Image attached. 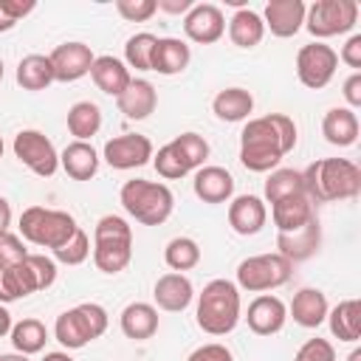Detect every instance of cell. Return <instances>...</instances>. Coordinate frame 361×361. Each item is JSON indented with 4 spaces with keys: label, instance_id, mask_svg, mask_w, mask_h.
Listing matches in <instances>:
<instances>
[{
    "label": "cell",
    "instance_id": "6da1fadb",
    "mask_svg": "<svg viewBox=\"0 0 361 361\" xmlns=\"http://www.w3.org/2000/svg\"><path fill=\"white\" fill-rule=\"evenodd\" d=\"M296 147V124L285 113L248 118L240 133V164L248 172H274Z\"/></svg>",
    "mask_w": 361,
    "mask_h": 361
},
{
    "label": "cell",
    "instance_id": "7a4b0ae2",
    "mask_svg": "<svg viewBox=\"0 0 361 361\" xmlns=\"http://www.w3.org/2000/svg\"><path fill=\"white\" fill-rule=\"evenodd\" d=\"M305 195L313 203L353 200L361 192V169L347 158H322L302 169Z\"/></svg>",
    "mask_w": 361,
    "mask_h": 361
},
{
    "label": "cell",
    "instance_id": "3957f363",
    "mask_svg": "<svg viewBox=\"0 0 361 361\" xmlns=\"http://www.w3.org/2000/svg\"><path fill=\"white\" fill-rule=\"evenodd\" d=\"M243 319L240 288L231 279H212L197 293L195 322L209 336H228Z\"/></svg>",
    "mask_w": 361,
    "mask_h": 361
},
{
    "label": "cell",
    "instance_id": "277c9868",
    "mask_svg": "<svg viewBox=\"0 0 361 361\" xmlns=\"http://www.w3.org/2000/svg\"><path fill=\"white\" fill-rule=\"evenodd\" d=\"M118 200H121L124 212L141 226H161L169 220V214L175 209L172 189L161 180H144V178L127 180L118 192Z\"/></svg>",
    "mask_w": 361,
    "mask_h": 361
},
{
    "label": "cell",
    "instance_id": "5b68a950",
    "mask_svg": "<svg viewBox=\"0 0 361 361\" xmlns=\"http://www.w3.org/2000/svg\"><path fill=\"white\" fill-rule=\"evenodd\" d=\"M133 259V226L118 214L99 217L93 228V262L102 274H121Z\"/></svg>",
    "mask_w": 361,
    "mask_h": 361
},
{
    "label": "cell",
    "instance_id": "8992f818",
    "mask_svg": "<svg viewBox=\"0 0 361 361\" xmlns=\"http://www.w3.org/2000/svg\"><path fill=\"white\" fill-rule=\"evenodd\" d=\"M107 310L99 302H82L65 313L56 316L54 322V338L65 350H82L90 341L102 338L107 330Z\"/></svg>",
    "mask_w": 361,
    "mask_h": 361
},
{
    "label": "cell",
    "instance_id": "52a82bcc",
    "mask_svg": "<svg viewBox=\"0 0 361 361\" xmlns=\"http://www.w3.org/2000/svg\"><path fill=\"white\" fill-rule=\"evenodd\" d=\"M20 237L31 245L39 248H59L62 243H68L73 237V231L79 228L73 214L62 212V209H45V206H28L20 214Z\"/></svg>",
    "mask_w": 361,
    "mask_h": 361
},
{
    "label": "cell",
    "instance_id": "ba28073f",
    "mask_svg": "<svg viewBox=\"0 0 361 361\" xmlns=\"http://www.w3.org/2000/svg\"><path fill=\"white\" fill-rule=\"evenodd\" d=\"M358 23L355 0H316L305 11V28L316 42L338 34H350Z\"/></svg>",
    "mask_w": 361,
    "mask_h": 361
},
{
    "label": "cell",
    "instance_id": "9c48e42d",
    "mask_svg": "<svg viewBox=\"0 0 361 361\" xmlns=\"http://www.w3.org/2000/svg\"><path fill=\"white\" fill-rule=\"evenodd\" d=\"M293 274V265L279 257L276 251L274 254H254V257H245L240 265H237V288L248 290V293H265V290H274V288H282Z\"/></svg>",
    "mask_w": 361,
    "mask_h": 361
},
{
    "label": "cell",
    "instance_id": "30bf717a",
    "mask_svg": "<svg viewBox=\"0 0 361 361\" xmlns=\"http://www.w3.org/2000/svg\"><path fill=\"white\" fill-rule=\"evenodd\" d=\"M3 276H6L8 299L17 302V299H25V296L54 285V279H56V259H51L45 254H28L25 259L3 268Z\"/></svg>",
    "mask_w": 361,
    "mask_h": 361
},
{
    "label": "cell",
    "instance_id": "8fae6325",
    "mask_svg": "<svg viewBox=\"0 0 361 361\" xmlns=\"http://www.w3.org/2000/svg\"><path fill=\"white\" fill-rule=\"evenodd\" d=\"M14 158L39 178H51L59 169V152L54 141L39 130H20L11 141Z\"/></svg>",
    "mask_w": 361,
    "mask_h": 361
},
{
    "label": "cell",
    "instance_id": "7c38bea8",
    "mask_svg": "<svg viewBox=\"0 0 361 361\" xmlns=\"http://www.w3.org/2000/svg\"><path fill=\"white\" fill-rule=\"evenodd\" d=\"M336 68H338V54L324 42L313 39V42L302 45L296 54V76L310 90L327 87L330 79L336 76Z\"/></svg>",
    "mask_w": 361,
    "mask_h": 361
},
{
    "label": "cell",
    "instance_id": "4fadbf2b",
    "mask_svg": "<svg viewBox=\"0 0 361 361\" xmlns=\"http://www.w3.org/2000/svg\"><path fill=\"white\" fill-rule=\"evenodd\" d=\"M152 152H155V147L147 135L124 133V135H113L110 141H104L102 158L113 169H138V166L152 161Z\"/></svg>",
    "mask_w": 361,
    "mask_h": 361
},
{
    "label": "cell",
    "instance_id": "5bb4252c",
    "mask_svg": "<svg viewBox=\"0 0 361 361\" xmlns=\"http://www.w3.org/2000/svg\"><path fill=\"white\" fill-rule=\"evenodd\" d=\"M183 34L186 39L197 45H212L226 34V17L223 8L214 3H195L183 14Z\"/></svg>",
    "mask_w": 361,
    "mask_h": 361
},
{
    "label": "cell",
    "instance_id": "9a60e30c",
    "mask_svg": "<svg viewBox=\"0 0 361 361\" xmlns=\"http://www.w3.org/2000/svg\"><path fill=\"white\" fill-rule=\"evenodd\" d=\"M51 68H54V82H79L82 76L90 73V65H93V51L90 45L85 42H62L56 45L51 54Z\"/></svg>",
    "mask_w": 361,
    "mask_h": 361
},
{
    "label": "cell",
    "instance_id": "2e32d148",
    "mask_svg": "<svg viewBox=\"0 0 361 361\" xmlns=\"http://www.w3.org/2000/svg\"><path fill=\"white\" fill-rule=\"evenodd\" d=\"M305 11H307V6L302 0H268L265 11L259 17L274 37L288 39L305 28Z\"/></svg>",
    "mask_w": 361,
    "mask_h": 361
},
{
    "label": "cell",
    "instance_id": "e0dca14e",
    "mask_svg": "<svg viewBox=\"0 0 361 361\" xmlns=\"http://www.w3.org/2000/svg\"><path fill=\"white\" fill-rule=\"evenodd\" d=\"M245 322H248V330L257 333V336H274L285 327L288 322V307L279 296L274 293H259L257 299H251L248 310H245Z\"/></svg>",
    "mask_w": 361,
    "mask_h": 361
},
{
    "label": "cell",
    "instance_id": "ac0fdd59",
    "mask_svg": "<svg viewBox=\"0 0 361 361\" xmlns=\"http://www.w3.org/2000/svg\"><path fill=\"white\" fill-rule=\"evenodd\" d=\"M152 299H155V307H161L166 313H183L195 299V285L186 274L169 271V274L155 279Z\"/></svg>",
    "mask_w": 361,
    "mask_h": 361
},
{
    "label": "cell",
    "instance_id": "d6986e66",
    "mask_svg": "<svg viewBox=\"0 0 361 361\" xmlns=\"http://www.w3.org/2000/svg\"><path fill=\"white\" fill-rule=\"evenodd\" d=\"M265 220H268V209H265L262 197H257V195L231 197V203H228V226H231L234 234H240V237L259 234Z\"/></svg>",
    "mask_w": 361,
    "mask_h": 361
},
{
    "label": "cell",
    "instance_id": "ffe728a7",
    "mask_svg": "<svg viewBox=\"0 0 361 361\" xmlns=\"http://www.w3.org/2000/svg\"><path fill=\"white\" fill-rule=\"evenodd\" d=\"M319 245H322V226H319L316 217L310 223H305L302 228H296V231L276 234V254L285 257L290 265L310 259L319 251Z\"/></svg>",
    "mask_w": 361,
    "mask_h": 361
},
{
    "label": "cell",
    "instance_id": "44dd1931",
    "mask_svg": "<svg viewBox=\"0 0 361 361\" xmlns=\"http://www.w3.org/2000/svg\"><path fill=\"white\" fill-rule=\"evenodd\" d=\"M192 189L195 195L203 200V203H228L234 197V178L228 169L223 166H214V164H206L200 169H195V180H192Z\"/></svg>",
    "mask_w": 361,
    "mask_h": 361
},
{
    "label": "cell",
    "instance_id": "7402d4cb",
    "mask_svg": "<svg viewBox=\"0 0 361 361\" xmlns=\"http://www.w3.org/2000/svg\"><path fill=\"white\" fill-rule=\"evenodd\" d=\"M316 203L302 192V195H290V197H282L276 203H271V220L276 226V234H288V231H296L302 228L305 223H310L316 217Z\"/></svg>",
    "mask_w": 361,
    "mask_h": 361
},
{
    "label": "cell",
    "instance_id": "603a6c76",
    "mask_svg": "<svg viewBox=\"0 0 361 361\" xmlns=\"http://www.w3.org/2000/svg\"><path fill=\"white\" fill-rule=\"evenodd\" d=\"M192 62V48L178 39V37H158L155 48H152V59H149V71L161 73V76H175L183 73Z\"/></svg>",
    "mask_w": 361,
    "mask_h": 361
},
{
    "label": "cell",
    "instance_id": "cb8c5ba5",
    "mask_svg": "<svg viewBox=\"0 0 361 361\" xmlns=\"http://www.w3.org/2000/svg\"><path fill=\"white\" fill-rule=\"evenodd\" d=\"M116 104H118V113H124V118L141 121V118H149L155 113L158 93H155L152 82H147V79H130V85L116 99Z\"/></svg>",
    "mask_w": 361,
    "mask_h": 361
},
{
    "label": "cell",
    "instance_id": "d4e9b609",
    "mask_svg": "<svg viewBox=\"0 0 361 361\" xmlns=\"http://www.w3.org/2000/svg\"><path fill=\"white\" fill-rule=\"evenodd\" d=\"M327 310H330V305H327L324 290H319V288H302V290L293 293L290 307H288V316H293V322L299 327L313 330V327H319L327 319Z\"/></svg>",
    "mask_w": 361,
    "mask_h": 361
},
{
    "label": "cell",
    "instance_id": "484cf974",
    "mask_svg": "<svg viewBox=\"0 0 361 361\" xmlns=\"http://www.w3.org/2000/svg\"><path fill=\"white\" fill-rule=\"evenodd\" d=\"M118 327L127 338L147 341L158 333V307L149 302H130L118 316Z\"/></svg>",
    "mask_w": 361,
    "mask_h": 361
},
{
    "label": "cell",
    "instance_id": "4316f807",
    "mask_svg": "<svg viewBox=\"0 0 361 361\" xmlns=\"http://www.w3.org/2000/svg\"><path fill=\"white\" fill-rule=\"evenodd\" d=\"M90 79H93V85H96L102 93L118 99V96L124 93V87L130 85L133 76H130V68H127L121 59L104 54V56H96V59H93V65H90Z\"/></svg>",
    "mask_w": 361,
    "mask_h": 361
},
{
    "label": "cell",
    "instance_id": "83f0119b",
    "mask_svg": "<svg viewBox=\"0 0 361 361\" xmlns=\"http://www.w3.org/2000/svg\"><path fill=\"white\" fill-rule=\"evenodd\" d=\"M358 116L350 107H330L322 118V135L333 147H353L358 141Z\"/></svg>",
    "mask_w": 361,
    "mask_h": 361
},
{
    "label": "cell",
    "instance_id": "f1b7e54d",
    "mask_svg": "<svg viewBox=\"0 0 361 361\" xmlns=\"http://www.w3.org/2000/svg\"><path fill=\"white\" fill-rule=\"evenodd\" d=\"M59 166L68 172L73 180H90L99 172V152L87 141H71L59 152Z\"/></svg>",
    "mask_w": 361,
    "mask_h": 361
},
{
    "label": "cell",
    "instance_id": "f546056e",
    "mask_svg": "<svg viewBox=\"0 0 361 361\" xmlns=\"http://www.w3.org/2000/svg\"><path fill=\"white\" fill-rule=\"evenodd\" d=\"M212 113L226 124L245 121L254 113V96L245 87H226L212 99Z\"/></svg>",
    "mask_w": 361,
    "mask_h": 361
},
{
    "label": "cell",
    "instance_id": "4dcf8cb0",
    "mask_svg": "<svg viewBox=\"0 0 361 361\" xmlns=\"http://www.w3.org/2000/svg\"><path fill=\"white\" fill-rule=\"evenodd\" d=\"M324 322L330 324V333L338 341L355 344L361 338V302L358 299H341L333 310H327Z\"/></svg>",
    "mask_w": 361,
    "mask_h": 361
},
{
    "label": "cell",
    "instance_id": "1f68e13d",
    "mask_svg": "<svg viewBox=\"0 0 361 361\" xmlns=\"http://www.w3.org/2000/svg\"><path fill=\"white\" fill-rule=\"evenodd\" d=\"M228 37L237 48H257L265 37V23L254 8H237L228 20Z\"/></svg>",
    "mask_w": 361,
    "mask_h": 361
},
{
    "label": "cell",
    "instance_id": "d6a6232c",
    "mask_svg": "<svg viewBox=\"0 0 361 361\" xmlns=\"http://www.w3.org/2000/svg\"><path fill=\"white\" fill-rule=\"evenodd\" d=\"M14 79L23 90H45L54 82V68L45 54H28L17 62Z\"/></svg>",
    "mask_w": 361,
    "mask_h": 361
},
{
    "label": "cell",
    "instance_id": "836d02e7",
    "mask_svg": "<svg viewBox=\"0 0 361 361\" xmlns=\"http://www.w3.org/2000/svg\"><path fill=\"white\" fill-rule=\"evenodd\" d=\"M68 130L76 141H87L102 130V107L90 99H82L71 104L68 110Z\"/></svg>",
    "mask_w": 361,
    "mask_h": 361
},
{
    "label": "cell",
    "instance_id": "e575fe53",
    "mask_svg": "<svg viewBox=\"0 0 361 361\" xmlns=\"http://www.w3.org/2000/svg\"><path fill=\"white\" fill-rule=\"evenodd\" d=\"M11 344H14V353H23V355H37L45 350V341H48V327L39 322V319H20L11 324Z\"/></svg>",
    "mask_w": 361,
    "mask_h": 361
},
{
    "label": "cell",
    "instance_id": "d590c367",
    "mask_svg": "<svg viewBox=\"0 0 361 361\" xmlns=\"http://www.w3.org/2000/svg\"><path fill=\"white\" fill-rule=\"evenodd\" d=\"M305 192V178L299 169H288V166H276L268 178H265V200L268 203H276L282 197H290V195H302Z\"/></svg>",
    "mask_w": 361,
    "mask_h": 361
},
{
    "label": "cell",
    "instance_id": "8d00e7d4",
    "mask_svg": "<svg viewBox=\"0 0 361 361\" xmlns=\"http://www.w3.org/2000/svg\"><path fill=\"white\" fill-rule=\"evenodd\" d=\"M164 262L175 271V274H183V271H192L197 262H200V245L192 240V237H172L164 248Z\"/></svg>",
    "mask_w": 361,
    "mask_h": 361
},
{
    "label": "cell",
    "instance_id": "74e56055",
    "mask_svg": "<svg viewBox=\"0 0 361 361\" xmlns=\"http://www.w3.org/2000/svg\"><path fill=\"white\" fill-rule=\"evenodd\" d=\"M172 147L178 149V155L183 158V164L189 166V172L206 166V158H209V141L197 133H180L172 138Z\"/></svg>",
    "mask_w": 361,
    "mask_h": 361
},
{
    "label": "cell",
    "instance_id": "f35d334b",
    "mask_svg": "<svg viewBox=\"0 0 361 361\" xmlns=\"http://www.w3.org/2000/svg\"><path fill=\"white\" fill-rule=\"evenodd\" d=\"M158 37L149 31H138L127 39L124 45V65L135 68V71H149V59H152V48H155Z\"/></svg>",
    "mask_w": 361,
    "mask_h": 361
},
{
    "label": "cell",
    "instance_id": "ab89813d",
    "mask_svg": "<svg viewBox=\"0 0 361 361\" xmlns=\"http://www.w3.org/2000/svg\"><path fill=\"white\" fill-rule=\"evenodd\" d=\"M149 164H152L155 172H158L161 178H166V180H178V178H183V175H189V166L183 164V158L178 155V149L172 147V141L164 144L158 152H152V161H149Z\"/></svg>",
    "mask_w": 361,
    "mask_h": 361
},
{
    "label": "cell",
    "instance_id": "60d3db41",
    "mask_svg": "<svg viewBox=\"0 0 361 361\" xmlns=\"http://www.w3.org/2000/svg\"><path fill=\"white\" fill-rule=\"evenodd\" d=\"M87 257H90V237L82 228H76L68 243L54 248V259L62 262V265H82Z\"/></svg>",
    "mask_w": 361,
    "mask_h": 361
},
{
    "label": "cell",
    "instance_id": "b9f144b4",
    "mask_svg": "<svg viewBox=\"0 0 361 361\" xmlns=\"http://www.w3.org/2000/svg\"><path fill=\"white\" fill-rule=\"evenodd\" d=\"M293 361H338L336 358V350L327 338H307L299 350H296V358Z\"/></svg>",
    "mask_w": 361,
    "mask_h": 361
},
{
    "label": "cell",
    "instance_id": "7bdbcfd3",
    "mask_svg": "<svg viewBox=\"0 0 361 361\" xmlns=\"http://www.w3.org/2000/svg\"><path fill=\"white\" fill-rule=\"evenodd\" d=\"M116 11L127 23H147L158 8H155V0H116Z\"/></svg>",
    "mask_w": 361,
    "mask_h": 361
},
{
    "label": "cell",
    "instance_id": "ee69618b",
    "mask_svg": "<svg viewBox=\"0 0 361 361\" xmlns=\"http://www.w3.org/2000/svg\"><path fill=\"white\" fill-rule=\"evenodd\" d=\"M25 257H28V251H25V245H23V237H17V234H11V231L0 234V265H3V268L14 265V262H20V259H25Z\"/></svg>",
    "mask_w": 361,
    "mask_h": 361
},
{
    "label": "cell",
    "instance_id": "f6af8a7d",
    "mask_svg": "<svg viewBox=\"0 0 361 361\" xmlns=\"http://www.w3.org/2000/svg\"><path fill=\"white\" fill-rule=\"evenodd\" d=\"M186 361H234V355L226 344L212 341V344H200L197 350H192Z\"/></svg>",
    "mask_w": 361,
    "mask_h": 361
},
{
    "label": "cell",
    "instance_id": "bcb514c9",
    "mask_svg": "<svg viewBox=\"0 0 361 361\" xmlns=\"http://www.w3.org/2000/svg\"><path fill=\"white\" fill-rule=\"evenodd\" d=\"M338 59H341L347 68H353V71H358V68H361V34L347 37V42L341 45Z\"/></svg>",
    "mask_w": 361,
    "mask_h": 361
},
{
    "label": "cell",
    "instance_id": "7dc6e473",
    "mask_svg": "<svg viewBox=\"0 0 361 361\" xmlns=\"http://www.w3.org/2000/svg\"><path fill=\"white\" fill-rule=\"evenodd\" d=\"M341 96H344V102H347L350 110L361 107V71H353V73L344 79V85H341Z\"/></svg>",
    "mask_w": 361,
    "mask_h": 361
},
{
    "label": "cell",
    "instance_id": "c3c4849f",
    "mask_svg": "<svg viewBox=\"0 0 361 361\" xmlns=\"http://www.w3.org/2000/svg\"><path fill=\"white\" fill-rule=\"evenodd\" d=\"M192 6H195V0H155V8L166 11V14H186Z\"/></svg>",
    "mask_w": 361,
    "mask_h": 361
},
{
    "label": "cell",
    "instance_id": "681fc988",
    "mask_svg": "<svg viewBox=\"0 0 361 361\" xmlns=\"http://www.w3.org/2000/svg\"><path fill=\"white\" fill-rule=\"evenodd\" d=\"M11 226V206L6 197H0V234H6Z\"/></svg>",
    "mask_w": 361,
    "mask_h": 361
},
{
    "label": "cell",
    "instance_id": "f907efd6",
    "mask_svg": "<svg viewBox=\"0 0 361 361\" xmlns=\"http://www.w3.org/2000/svg\"><path fill=\"white\" fill-rule=\"evenodd\" d=\"M17 25V20L6 11V6H3V0H0V34H6V31H11Z\"/></svg>",
    "mask_w": 361,
    "mask_h": 361
},
{
    "label": "cell",
    "instance_id": "816d5d0a",
    "mask_svg": "<svg viewBox=\"0 0 361 361\" xmlns=\"http://www.w3.org/2000/svg\"><path fill=\"white\" fill-rule=\"evenodd\" d=\"M11 324H14V322H11V313H8V307H6V305H0V338L11 333Z\"/></svg>",
    "mask_w": 361,
    "mask_h": 361
},
{
    "label": "cell",
    "instance_id": "f5cc1de1",
    "mask_svg": "<svg viewBox=\"0 0 361 361\" xmlns=\"http://www.w3.org/2000/svg\"><path fill=\"white\" fill-rule=\"evenodd\" d=\"M42 361H73V358H71L65 350H54V353H45Z\"/></svg>",
    "mask_w": 361,
    "mask_h": 361
},
{
    "label": "cell",
    "instance_id": "db71d44e",
    "mask_svg": "<svg viewBox=\"0 0 361 361\" xmlns=\"http://www.w3.org/2000/svg\"><path fill=\"white\" fill-rule=\"evenodd\" d=\"M8 290H6V276H3V265H0V305H8Z\"/></svg>",
    "mask_w": 361,
    "mask_h": 361
},
{
    "label": "cell",
    "instance_id": "11a10c76",
    "mask_svg": "<svg viewBox=\"0 0 361 361\" xmlns=\"http://www.w3.org/2000/svg\"><path fill=\"white\" fill-rule=\"evenodd\" d=\"M0 361H31V358L23 353H6V355H0Z\"/></svg>",
    "mask_w": 361,
    "mask_h": 361
},
{
    "label": "cell",
    "instance_id": "9f6ffc18",
    "mask_svg": "<svg viewBox=\"0 0 361 361\" xmlns=\"http://www.w3.org/2000/svg\"><path fill=\"white\" fill-rule=\"evenodd\" d=\"M347 361H361V347H355V350H350V355H347Z\"/></svg>",
    "mask_w": 361,
    "mask_h": 361
},
{
    "label": "cell",
    "instance_id": "6f0895ef",
    "mask_svg": "<svg viewBox=\"0 0 361 361\" xmlns=\"http://www.w3.org/2000/svg\"><path fill=\"white\" fill-rule=\"evenodd\" d=\"M3 149H6V147H3V135H0V158H3Z\"/></svg>",
    "mask_w": 361,
    "mask_h": 361
},
{
    "label": "cell",
    "instance_id": "680465c9",
    "mask_svg": "<svg viewBox=\"0 0 361 361\" xmlns=\"http://www.w3.org/2000/svg\"><path fill=\"white\" fill-rule=\"evenodd\" d=\"M0 82H3V59H0Z\"/></svg>",
    "mask_w": 361,
    "mask_h": 361
}]
</instances>
